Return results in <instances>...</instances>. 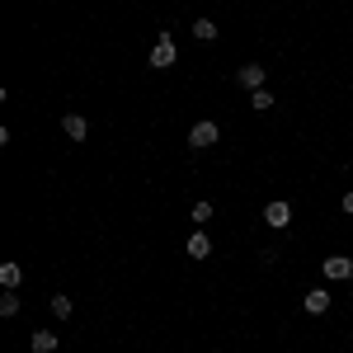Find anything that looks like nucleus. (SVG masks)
Masks as SVG:
<instances>
[{"label":"nucleus","instance_id":"obj_9","mask_svg":"<svg viewBox=\"0 0 353 353\" xmlns=\"http://www.w3.org/2000/svg\"><path fill=\"white\" fill-rule=\"evenodd\" d=\"M28 349H33V353H52L57 349V334H52V330H33V334H28Z\"/></svg>","mask_w":353,"mask_h":353},{"label":"nucleus","instance_id":"obj_15","mask_svg":"<svg viewBox=\"0 0 353 353\" xmlns=\"http://www.w3.org/2000/svg\"><path fill=\"white\" fill-rule=\"evenodd\" d=\"M193 221H198V226L212 221V203H193Z\"/></svg>","mask_w":353,"mask_h":353},{"label":"nucleus","instance_id":"obj_2","mask_svg":"<svg viewBox=\"0 0 353 353\" xmlns=\"http://www.w3.org/2000/svg\"><path fill=\"white\" fill-rule=\"evenodd\" d=\"M221 132H217V123L212 118H203V123H193V132H189V146L193 151H208V146H217Z\"/></svg>","mask_w":353,"mask_h":353},{"label":"nucleus","instance_id":"obj_1","mask_svg":"<svg viewBox=\"0 0 353 353\" xmlns=\"http://www.w3.org/2000/svg\"><path fill=\"white\" fill-rule=\"evenodd\" d=\"M174 61H179V52H174V38H170V33H161V38H156V48H151V71H170Z\"/></svg>","mask_w":353,"mask_h":353},{"label":"nucleus","instance_id":"obj_14","mask_svg":"<svg viewBox=\"0 0 353 353\" xmlns=\"http://www.w3.org/2000/svg\"><path fill=\"white\" fill-rule=\"evenodd\" d=\"M250 104H254L259 113H269L273 109V94H269V90H254V94H250Z\"/></svg>","mask_w":353,"mask_h":353},{"label":"nucleus","instance_id":"obj_7","mask_svg":"<svg viewBox=\"0 0 353 353\" xmlns=\"http://www.w3.org/2000/svg\"><path fill=\"white\" fill-rule=\"evenodd\" d=\"M61 132L71 137V141H85V137H90V123H85L81 113H66V118H61Z\"/></svg>","mask_w":353,"mask_h":353},{"label":"nucleus","instance_id":"obj_16","mask_svg":"<svg viewBox=\"0 0 353 353\" xmlns=\"http://www.w3.org/2000/svg\"><path fill=\"white\" fill-rule=\"evenodd\" d=\"M339 208H344V212H349V217H353V189L344 193V203H339Z\"/></svg>","mask_w":353,"mask_h":353},{"label":"nucleus","instance_id":"obj_3","mask_svg":"<svg viewBox=\"0 0 353 353\" xmlns=\"http://www.w3.org/2000/svg\"><path fill=\"white\" fill-rule=\"evenodd\" d=\"M321 273H325L330 283H353V259L349 254H330L325 264H321Z\"/></svg>","mask_w":353,"mask_h":353},{"label":"nucleus","instance_id":"obj_10","mask_svg":"<svg viewBox=\"0 0 353 353\" xmlns=\"http://www.w3.org/2000/svg\"><path fill=\"white\" fill-rule=\"evenodd\" d=\"M19 283H24V269H19V264H0V288H5V292H14Z\"/></svg>","mask_w":353,"mask_h":353},{"label":"nucleus","instance_id":"obj_8","mask_svg":"<svg viewBox=\"0 0 353 353\" xmlns=\"http://www.w3.org/2000/svg\"><path fill=\"white\" fill-rule=\"evenodd\" d=\"M184 254H189V259H208V254H212V241H208L203 231H193L189 241H184Z\"/></svg>","mask_w":353,"mask_h":353},{"label":"nucleus","instance_id":"obj_4","mask_svg":"<svg viewBox=\"0 0 353 353\" xmlns=\"http://www.w3.org/2000/svg\"><path fill=\"white\" fill-rule=\"evenodd\" d=\"M264 221H269L273 231H288V226H292V203H283V198L269 203V208H264Z\"/></svg>","mask_w":353,"mask_h":353},{"label":"nucleus","instance_id":"obj_6","mask_svg":"<svg viewBox=\"0 0 353 353\" xmlns=\"http://www.w3.org/2000/svg\"><path fill=\"white\" fill-rule=\"evenodd\" d=\"M301 306H306L311 316H325V311H330V292H325V288H306V297H301Z\"/></svg>","mask_w":353,"mask_h":353},{"label":"nucleus","instance_id":"obj_13","mask_svg":"<svg viewBox=\"0 0 353 353\" xmlns=\"http://www.w3.org/2000/svg\"><path fill=\"white\" fill-rule=\"evenodd\" d=\"M0 316H5V321L19 316V292H5V297H0Z\"/></svg>","mask_w":353,"mask_h":353},{"label":"nucleus","instance_id":"obj_11","mask_svg":"<svg viewBox=\"0 0 353 353\" xmlns=\"http://www.w3.org/2000/svg\"><path fill=\"white\" fill-rule=\"evenodd\" d=\"M48 306H52V316H57V321H71V311H76V301L66 297V292H57V297L48 301Z\"/></svg>","mask_w":353,"mask_h":353},{"label":"nucleus","instance_id":"obj_12","mask_svg":"<svg viewBox=\"0 0 353 353\" xmlns=\"http://www.w3.org/2000/svg\"><path fill=\"white\" fill-rule=\"evenodd\" d=\"M193 38H198V43H212V38H217V24H212V19H193Z\"/></svg>","mask_w":353,"mask_h":353},{"label":"nucleus","instance_id":"obj_5","mask_svg":"<svg viewBox=\"0 0 353 353\" xmlns=\"http://www.w3.org/2000/svg\"><path fill=\"white\" fill-rule=\"evenodd\" d=\"M236 81H241L250 94H254V90H264V66H259V61H245L241 71H236Z\"/></svg>","mask_w":353,"mask_h":353}]
</instances>
